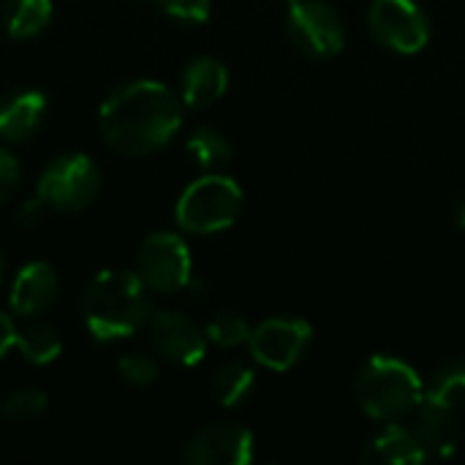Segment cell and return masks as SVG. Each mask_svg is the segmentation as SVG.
Wrapping results in <instances>:
<instances>
[{
    "instance_id": "cell-1",
    "label": "cell",
    "mask_w": 465,
    "mask_h": 465,
    "mask_svg": "<svg viewBox=\"0 0 465 465\" xmlns=\"http://www.w3.org/2000/svg\"><path fill=\"white\" fill-rule=\"evenodd\" d=\"M183 125V98L161 82L134 79L114 87L98 109V131L120 155L144 158L163 150Z\"/></svg>"
},
{
    "instance_id": "cell-2",
    "label": "cell",
    "mask_w": 465,
    "mask_h": 465,
    "mask_svg": "<svg viewBox=\"0 0 465 465\" xmlns=\"http://www.w3.org/2000/svg\"><path fill=\"white\" fill-rule=\"evenodd\" d=\"M153 313L150 289L128 270H101L82 294V319L98 343L134 338L147 327Z\"/></svg>"
},
{
    "instance_id": "cell-3",
    "label": "cell",
    "mask_w": 465,
    "mask_h": 465,
    "mask_svg": "<svg viewBox=\"0 0 465 465\" xmlns=\"http://www.w3.org/2000/svg\"><path fill=\"white\" fill-rule=\"evenodd\" d=\"M354 395L368 417L379 422H395L406 414H414L425 398V387L409 362L390 354H376L360 368Z\"/></svg>"
},
{
    "instance_id": "cell-4",
    "label": "cell",
    "mask_w": 465,
    "mask_h": 465,
    "mask_svg": "<svg viewBox=\"0 0 465 465\" xmlns=\"http://www.w3.org/2000/svg\"><path fill=\"white\" fill-rule=\"evenodd\" d=\"M242 213V188L218 172L193 180L177 199V226L191 234H218L237 223Z\"/></svg>"
},
{
    "instance_id": "cell-5",
    "label": "cell",
    "mask_w": 465,
    "mask_h": 465,
    "mask_svg": "<svg viewBox=\"0 0 465 465\" xmlns=\"http://www.w3.org/2000/svg\"><path fill=\"white\" fill-rule=\"evenodd\" d=\"M104 188V174L98 163L84 153H65L52 158L35 183V193L54 213H82L87 210Z\"/></svg>"
},
{
    "instance_id": "cell-6",
    "label": "cell",
    "mask_w": 465,
    "mask_h": 465,
    "mask_svg": "<svg viewBox=\"0 0 465 465\" xmlns=\"http://www.w3.org/2000/svg\"><path fill=\"white\" fill-rule=\"evenodd\" d=\"M136 275L155 294H177L191 283V251L174 232H153L136 251Z\"/></svg>"
},
{
    "instance_id": "cell-7",
    "label": "cell",
    "mask_w": 465,
    "mask_h": 465,
    "mask_svg": "<svg viewBox=\"0 0 465 465\" xmlns=\"http://www.w3.org/2000/svg\"><path fill=\"white\" fill-rule=\"evenodd\" d=\"M286 33L308 57H335L346 46V27L324 0H294L286 14Z\"/></svg>"
},
{
    "instance_id": "cell-8",
    "label": "cell",
    "mask_w": 465,
    "mask_h": 465,
    "mask_svg": "<svg viewBox=\"0 0 465 465\" xmlns=\"http://www.w3.org/2000/svg\"><path fill=\"white\" fill-rule=\"evenodd\" d=\"M368 27L381 46L398 54H417L430 41V19L414 0H373Z\"/></svg>"
},
{
    "instance_id": "cell-9",
    "label": "cell",
    "mask_w": 465,
    "mask_h": 465,
    "mask_svg": "<svg viewBox=\"0 0 465 465\" xmlns=\"http://www.w3.org/2000/svg\"><path fill=\"white\" fill-rule=\"evenodd\" d=\"M311 341H313V327L305 319L275 316L251 330L248 349L262 368L283 373L305 357Z\"/></svg>"
},
{
    "instance_id": "cell-10",
    "label": "cell",
    "mask_w": 465,
    "mask_h": 465,
    "mask_svg": "<svg viewBox=\"0 0 465 465\" xmlns=\"http://www.w3.org/2000/svg\"><path fill=\"white\" fill-rule=\"evenodd\" d=\"M144 330L155 357L172 365L193 368L207 354V332L183 311H155Z\"/></svg>"
},
{
    "instance_id": "cell-11",
    "label": "cell",
    "mask_w": 465,
    "mask_h": 465,
    "mask_svg": "<svg viewBox=\"0 0 465 465\" xmlns=\"http://www.w3.org/2000/svg\"><path fill=\"white\" fill-rule=\"evenodd\" d=\"M253 433L242 425L215 422L196 430L183 447V463L188 465H248L253 460Z\"/></svg>"
},
{
    "instance_id": "cell-12",
    "label": "cell",
    "mask_w": 465,
    "mask_h": 465,
    "mask_svg": "<svg viewBox=\"0 0 465 465\" xmlns=\"http://www.w3.org/2000/svg\"><path fill=\"white\" fill-rule=\"evenodd\" d=\"M60 297V275L49 262H27L11 283L8 308L16 319L44 316Z\"/></svg>"
},
{
    "instance_id": "cell-13",
    "label": "cell",
    "mask_w": 465,
    "mask_h": 465,
    "mask_svg": "<svg viewBox=\"0 0 465 465\" xmlns=\"http://www.w3.org/2000/svg\"><path fill=\"white\" fill-rule=\"evenodd\" d=\"M46 117V95L35 87H14L0 93V142H30Z\"/></svg>"
},
{
    "instance_id": "cell-14",
    "label": "cell",
    "mask_w": 465,
    "mask_h": 465,
    "mask_svg": "<svg viewBox=\"0 0 465 465\" xmlns=\"http://www.w3.org/2000/svg\"><path fill=\"white\" fill-rule=\"evenodd\" d=\"M425 447L428 458H450L455 455L460 444V425L455 417V409L436 403L430 398H422L414 409V428H411Z\"/></svg>"
},
{
    "instance_id": "cell-15",
    "label": "cell",
    "mask_w": 465,
    "mask_h": 465,
    "mask_svg": "<svg viewBox=\"0 0 465 465\" xmlns=\"http://www.w3.org/2000/svg\"><path fill=\"white\" fill-rule=\"evenodd\" d=\"M229 90V71L218 57H193L180 76V98L188 109H210Z\"/></svg>"
},
{
    "instance_id": "cell-16",
    "label": "cell",
    "mask_w": 465,
    "mask_h": 465,
    "mask_svg": "<svg viewBox=\"0 0 465 465\" xmlns=\"http://www.w3.org/2000/svg\"><path fill=\"white\" fill-rule=\"evenodd\" d=\"M360 458L365 465H414L422 463L428 452L411 428L392 422L362 447Z\"/></svg>"
},
{
    "instance_id": "cell-17",
    "label": "cell",
    "mask_w": 465,
    "mask_h": 465,
    "mask_svg": "<svg viewBox=\"0 0 465 465\" xmlns=\"http://www.w3.org/2000/svg\"><path fill=\"white\" fill-rule=\"evenodd\" d=\"M19 357L33 368H46L63 354V335L54 324L38 319H27L25 327L16 330V346Z\"/></svg>"
},
{
    "instance_id": "cell-18",
    "label": "cell",
    "mask_w": 465,
    "mask_h": 465,
    "mask_svg": "<svg viewBox=\"0 0 465 465\" xmlns=\"http://www.w3.org/2000/svg\"><path fill=\"white\" fill-rule=\"evenodd\" d=\"M52 11V0H3L0 19L14 41H30L49 27Z\"/></svg>"
},
{
    "instance_id": "cell-19",
    "label": "cell",
    "mask_w": 465,
    "mask_h": 465,
    "mask_svg": "<svg viewBox=\"0 0 465 465\" xmlns=\"http://www.w3.org/2000/svg\"><path fill=\"white\" fill-rule=\"evenodd\" d=\"M256 390V373L245 362H226L210 379V398L221 409H240Z\"/></svg>"
},
{
    "instance_id": "cell-20",
    "label": "cell",
    "mask_w": 465,
    "mask_h": 465,
    "mask_svg": "<svg viewBox=\"0 0 465 465\" xmlns=\"http://www.w3.org/2000/svg\"><path fill=\"white\" fill-rule=\"evenodd\" d=\"M191 158L196 161V166H202L204 172H218L221 166H226L234 158V147L226 139V134H221L213 125H199L191 131L188 142H185Z\"/></svg>"
},
{
    "instance_id": "cell-21",
    "label": "cell",
    "mask_w": 465,
    "mask_h": 465,
    "mask_svg": "<svg viewBox=\"0 0 465 465\" xmlns=\"http://www.w3.org/2000/svg\"><path fill=\"white\" fill-rule=\"evenodd\" d=\"M46 411H49V398L41 390H33V387L14 390L0 403V414L11 425H33V422L44 420Z\"/></svg>"
},
{
    "instance_id": "cell-22",
    "label": "cell",
    "mask_w": 465,
    "mask_h": 465,
    "mask_svg": "<svg viewBox=\"0 0 465 465\" xmlns=\"http://www.w3.org/2000/svg\"><path fill=\"white\" fill-rule=\"evenodd\" d=\"M425 398L436 401V403H444L450 409H463L465 406V362H450L447 368H441L428 390H425Z\"/></svg>"
},
{
    "instance_id": "cell-23",
    "label": "cell",
    "mask_w": 465,
    "mask_h": 465,
    "mask_svg": "<svg viewBox=\"0 0 465 465\" xmlns=\"http://www.w3.org/2000/svg\"><path fill=\"white\" fill-rule=\"evenodd\" d=\"M204 332H207V341L215 343L218 349H237V346H242V343L251 341V327H248V322H245L242 316H237V313H229V311L215 313V316L207 322Z\"/></svg>"
},
{
    "instance_id": "cell-24",
    "label": "cell",
    "mask_w": 465,
    "mask_h": 465,
    "mask_svg": "<svg viewBox=\"0 0 465 465\" xmlns=\"http://www.w3.org/2000/svg\"><path fill=\"white\" fill-rule=\"evenodd\" d=\"M117 376L134 387V390H147L158 381L161 376V365L153 354H144V351H131V354H123L117 360Z\"/></svg>"
},
{
    "instance_id": "cell-25",
    "label": "cell",
    "mask_w": 465,
    "mask_h": 465,
    "mask_svg": "<svg viewBox=\"0 0 465 465\" xmlns=\"http://www.w3.org/2000/svg\"><path fill=\"white\" fill-rule=\"evenodd\" d=\"M166 16L185 22V25H202L210 19L213 0H153Z\"/></svg>"
},
{
    "instance_id": "cell-26",
    "label": "cell",
    "mask_w": 465,
    "mask_h": 465,
    "mask_svg": "<svg viewBox=\"0 0 465 465\" xmlns=\"http://www.w3.org/2000/svg\"><path fill=\"white\" fill-rule=\"evenodd\" d=\"M19 183H22V169H19L16 155L11 150L0 147V207L16 196Z\"/></svg>"
},
{
    "instance_id": "cell-27",
    "label": "cell",
    "mask_w": 465,
    "mask_h": 465,
    "mask_svg": "<svg viewBox=\"0 0 465 465\" xmlns=\"http://www.w3.org/2000/svg\"><path fill=\"white\" fill-rule=\"evenodd\" d=\"M49 207L41 202V196L35 193L33 199H27V202H22L19 204V210H16V221L25 226V229H35L41 221H44V213H46Z\"/></svg>"
},
{
    "instance_id": "cell-28",
    "label": "cell",
    "mask_w": 465,
    "mask_h": 465,
    "mask_svg": "<svg viewBox=\"0 0 465 465\" xmlns=\"http://www.w3.org/2000/svg\"><path fill=\"white\" fill-rule=\"evenodd\" d=\"M16 346V324L14 316H8L5 311H0V360Z\"/></svg>"
},
{
    "instance_id": "cell-29",
    "label": "cell",
    "mask_w": 465,
    "mask_h": 465,
    "mask_svg": "<svg viewBox=\"0 0 465 465\" xmlns=\"http://www.w3.org/2000/svg\"><path fill=\"white\" fill-rule=\"evenodd\" d=\"M458 226L465 229V199L460 202V207H458Z\"/></svg>"
},
{
    "instance_id": "cell-30",
    "label": "cell",
    "mask_w": 465,
    "mask_h": 465,
    "mask_svg": "<svg viewBox=\"0 0 465 465\" xmlns=\"http://www.w3.org/2000/svg\"><path fill=\"white\" fill-rule=\"evenodd\" d=\"M3 275H5V256H3V248H0V283H3Z\"/></svg>"
},
{
    "instance_id": "cell-31",
    "label": "cell",
    "mask_w": 465,
    "mask_h": 465,
    "mask_svg": "<svg viewBox=\"0 0 465 465\" xmlns=\"http://www.w3.org/2000/svg\"><path fill=\"white\" fill-rule=\"evenodd\" d=\"M286 3H289V5H292V3H294V0H286Z\"/></svg>"
}]
</instances>
